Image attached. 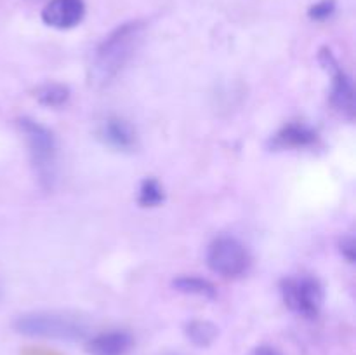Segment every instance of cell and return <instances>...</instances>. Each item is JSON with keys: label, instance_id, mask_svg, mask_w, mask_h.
Returning <instances> with one entry per match:
<instances>
[{"label": "cell", "instance_id": "obj_13", "mask_svg": "<svg viewBox=\"0 0 356 355\" xmlns=\"http://www.w3.org/2000/svg\"><path fill=\"white\" fill-rule=\"evenodd\" d=\"M35 97H37L38 103L44 104V106L58 108L63 106V104L70 100V89L66 86H63V84H44V86L37 87Z\"/></svg>", "mask_w": 356, "mask_h": 355}, {"label": "cell", "instance_id": "obj_3", "mask_svg": "<svg viewBox=\"0 0 356 355\" xmlns=\"http://www.w3.org/2000/svg\"><path fill=\"white\" fill-rule=\"evenodd\" d=\"M21 132L30 148V159L33 164L35 176L44 190H51L58 178V141L51 129L30 117L17 120Z\"/></svg>", "mask_w": 356, "mask_h": 355}, {"label": "cell", "instance_id": "obj_6", "mask_svg": "<svg viewBox=\"0 0 356 355\" xmlns=\"http://www.w3.org/2000/svg\"><path fill=\"white\" fill-rule=\"evenodd\" d=\"M320 63H322L323 68L327 72H330L332 77V90H330V103L334 104L337 111H339L343 117L353 120L355 117V87L351 82V77L341 68V65L337 63L336 56L332 54V51L327 47L320 49L318 54Z\"/></svg>", "mask_w": 356, "mask_h": 355}, {"label": "cell", "instance_id": "obj_2", "mask_svg": "<svg viewBox=\"0 0 356 355\" xmlns=\"http://www.w3.org/2000/svg\"><path fill=\"white\" fill-rule=\"evenodd\" d=\"M16 333L30 338L58 341H79L89 333V326L79 315L63 312H31L14 320Z\"/></svg>", "mask_w": 356, "mask_h": 355}, {"label": "cell", "instance_id": "obj_14", "mask_svg": "<svg viewBox=\"0 0 356 355\" xmlns=\"http://www.w3.org/2000/svg\"><path fill=\"white\" fill-rule=\"evenodd\" d=\"M165 200V191L160 181L155 178H146L141 181L138 191V202L143 207H159Z\"/></svg>", "mask_w": 356, "mask_h": 355}, {"label": "cell", "instance_id": "obj_1", "mask_svg": "<svg viewBox=\"0 0 356 355\" xmlns=\"http://www.w3.org/2000/svg\"><path fill=\"white\" fill-rule=\"evenodd\" d=\"M145 33L143 21H129L120 24L101 40L94 51L89 66V82L92 87H106L127 66Z\"/></svg>", "mask_w": 356, "mask_h": 355}, {"label": "cell", "instance_id": "obj_12", "mask_svg": "<svg viewBox=\"0 0 356 355\" xmlns=\"http://www.w3.org/2000/svg\"><path fill=\"white\" fill-rule=\"evenodd\" d=\"M184 334H186V338L195 345V347L207 348L218 340L219 329L216 324L211 322V320L193 319L184 326Z\"/></svg>", "mask_w": 356, "mask_h": 355}, {"label": "cell", "instance_id": "obj_9", "mask_svg": "<svg viewBox=\"0 0 356 355\" xmlns=\"http://www.w3.org/2000/svg\"><path fill=\"white\" fill-rule=\"evenodd\" d=\"M134 347L131 333L124 329H111L94 334L86 343V352L89 355H129Z\"/></svg>", "mask_w": 356, "mask_h": 355}, {"label": "cell", "instance_id": "obj_5", "mask_svg": "<svg viewBox=\"0 0 356 355\" xmlns=\"http://www.w3.org/2000/svg\"><path fill=\"white\" fill-rule=\"evenodd\" d=\"M207 267L225 278L242 277L250 267L249 249L232 235H221L207 247Z\"/></svg>", "mask_w": 356, "mask_h": 355}, {"label": "cell", "instance_id": "obj_11", "mask_svg": "<svg viewBox=\"0 0 356 355\" xmlns=\"http://www.w3.org/2000/svg\"><path fill=\"white\" fill-rule=\"evenodd\" d=\"M172 287L183 294L198 296V298L205 299H214L218 296L216 285L207 278L197 277V275H181V277L174 278Z\"/></svg>", "mask_w": 356, "mask_h": 355}, {"label": "cell", "instance_id": "obj_7", "mask_svg": "<svg viewBox=\"0 0 356 355\" xmlns=\"http://www.w3.org/2000/svg\"><path fill=\"white\" fill-rule=\"evenodd\" d=\"M86 16L83 0H51L42 9V21L56 30H70L82 23Z\"/></svg>", "mask_w": 356, "mask_h": 355}, {"label": "cell", "instance_id": "obj_15", "mask_svg": "<svg viewBox=\"0 0 356 355\" xmlns=\"http://www.w3.org/2000/svg\"><path fill=\"white\" fill-rule=\"evenodd\" d=\"M336 10V0H320V2L313 3L308 10V16L313 21H325Z\"/></svg>", "mask_w": 356, "mask_h": 355}, {"label": "cell", "instance_id": "obj_16", "mask_svg": "<svg viewBox=\"0 0 356 355\" xmlns=\"http://www.w3.org/2000/svg\"><path fill=\"white\" fill-rule=\"evenodd\" d=\"M339 247H341V254H343V256L346 258L350 263H353V261H355V239H353V237H351V235L344 237V239L341 240Z\"/></svg>", "mask_w": 356, "mask_h": 355}, {"label": "cell", "instance_id": "obj_4", "mask_svg": "<svg viewBox=\"0 0 356 355\" xmlns=\"http://www.w3.org/2000/svg\"><path fill=\"white\" fill-rule=\"evenodd\" d=\"M282 299L292 313L305 319H315L325 301L322 282L309 274L289 275L280 282Z\"/></svg>", "mask_w": 356, "mask_h": 355}, {"label": "cell", "instance_id": "obj_8", "mask_svg": "<svg viewBox=\"0 0 356 355\" xmlns=\"http://www.w3.org/2000/svg\"><path fill=\"white\" fill-rule=\"evenodd\" d=\"M97 138L117 152H131L138 143L136 129L125 118L117 117V115H111L101 122L97 129Z\"/></svg>", "mask_w": 356, "mask_h": 355}, {"label": "cell", "instance_id": "obj_17", "mask_svg": "<svg viewBox=\"0 0 356 355\" xmlns=\"http://www.w3.org/2000/svg\"><path fill=\"white\" fill-rule=\"evenodd\" d=\"M249 355H284V354L278 352L277 348L270 347V345H259V347L254 348Z\"/></svg>", "mask_w": 356, "mask_h": 355}, {"label": "cell", "instance_id": "obj_10", "mask_svg": "<svg viewBox=\"0 0 356 355\" xmlns=\"http://www.w3.org/2000/svg\"><path fill=\"white\" fill-rule=\"evenodd\" d=\"M316 141H318V132L312 125L305 122H291L270 139V146L273 150H298L309 148Z\"/></svg>", "mask_w": 356, "mask_h": 355}]
</instances>
